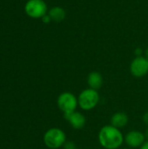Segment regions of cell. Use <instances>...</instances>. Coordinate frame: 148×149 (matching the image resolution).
I'll return each instance as SVG.
<instances>
[{
    "instance_id": "9",
    "label": "cell",
    "mask_w": 148,
    "mask_h": 149,
    "mask_svg": "<svg viewBox=\"0 0 148 149\" xmlns=\"http://www.w3.org/2000/svg\"><path fill=\"white\" fill-rule=\"evenodd\" d=\"M104 83L103 76L100 72L93 71L91 72L87 76V85L89 88L94 89V90H99Z\"/></svg>"
},
{
    "instance_id": "1",
    "label": "cell",
    "mask_w": 148,
    "mask_h": 149,
    "mask_svg": "<svg viewBox=\"0 0 148 149\" xmlns=\"http://www.w3.org/2000/svg\"><path fill=\"white\" fill-rule=\"evenodd\" d=\"M98 140L100 146L105 149H118L124 143V135L120 129L110 124L100 128Z\"/></svg>"
},
{
    "instance_id": "13",
    "label": "cell",
    "mask_w": 148,
    "mask_h": 149,
    "mask_svg": "<svg viewBox=\"0 0 148 149\" xmlns=\"http://www.w3.org/2000/svg\"><path fill=\"white\" fill-rule=\"evenodd\" d=\"M41 19H42V22L44 23V24H49L50 22H51V17L49 16L48 13L46 15H44Z\"/></svg>"
},
{
    "instance_id": "18",
    "label": "cell",
    "mask_w": 148,
    "mask_h": 149,
    "mask_svg": "<svg viewBox=\"0 0 148 149\" xmlns=\"http://www.w3.org/2000/svg\"><path fill=\"white\" fill-rule=\"evenodd\" d=\"M144 53H145V57H146V58L148 59V48L146 50V51H145V52H144Z\"/></svg>"
},
{
    "instance_id": "2",
    "label": "cell",
    "mask_w": 148,
    "mask_h": 149,
    "mask_svg": "<svg viewBox=\"0 0 148 149\" xmlns=\"http://www.w3.org/2000/svg\"><path fill=\"white\" fill-rule=\"evenodd\" d=\"M99 100L100 96L99 92L89 87L83 90L78 97L79 107L83 111H91L94 109L99 105Z\"/></svg>"
},
{
    "instance_id": "10",
    "label": "cell",
    "mask_w": 148,
    "mask_h": 149,
    "mask_svg": "<svg viewBox=\"0 0 148 149\" xmlns=\"http://www.w3.org/2000/svg\"><path fill=\"white\" fill-rule=\"evenodd\" d=\"M128 121H129L128 115L125 112H117L113 113L110 120L111 125L119 129H121L126 127V125L128 124Z\"/></svg>"
},
{
    "instance_id": "11",
    "label": "cell",
    "mask_w": 148,
    "mask_h": 149,
    "mask_svg": "<svg viewBox=\"0 0 148 149\" xmlns=\"http://www.w3.org/2000/svg\"><path fill=\"white\" fill-rule=\"evenodd\" d=\"M49 16L51 18V21L56 23H61L65 20L66 17V12L64 8L60 6H54L50 9L48 11Z\"/></svg>"
},
{
    "instance_id": "6",
    "label": "cell",
    "mask_w": 148,
    "mask_h": 149,
    "mask_svg": "<svg viewBox=\"0 0 148 149\" xmlns=\"http://www.w3.org/2000/svg\"><path fill=\"white\" fill-rule=\"evenodd\" d=\"M130 72L135 78H142L148 73V59L145 56H139L133 59Z\"/></svg>"
},
{
    "instance_id": "17",
    "label": "cell",
    "mask_w": 148,
    "mask_h": 149,
    "mask_svg": "<svg viewBox=\"0 0 148 149\" xmlns=\"http://www.w3.org/2000/svg\"><path fill=\"white\" fill-rule=\"evenodd\" d=\"M144 134H145V138H146V141H148V127H147V128L146 129V131H145Z\"/></svg>"
},
{
    "instance_id": "4",
    "label": "cell",
    "mask_w": 148,
    "mask_h": 149,
    "mask_svg": "<svg viewBox=\"0 0 148 149\" xmlns=\"http://www.w3.org/2000/svg\"><path fill=\"white\" fill-rule=\"evenodd\" d=\"M57 106L64 115L69 114L75 112L79 107L78 98L71 92H64L58 95L57 99Z\"/></svg>"
},
{
    "instance_id": "16",
    "label": "cell",
    "mask_w": 148,
    "mask_h": 149,
    "mask_svg": "<svg viewBox=\"0 0 148 149\" xmlns=\"http://www.w3.org/2000/svg\"><path fill=\"white\" fill-rule=\"evenodd\" d=\"M140 149H148V141H145V143L140 148Z\"/></svg>"
},
{
    "instance_id": "14",
    "label": "cell",
    "mask_w": 148,
    "mask_h": 149,
    "mask_svg": "<svg viewBox=\"0 0 148 149\" xmlns=\"http://www.w3.org/2000/svg\"><path fill=\"white\" fill-rule=\"evenodd\" d=\"M134 53H135L136 57L142 56V54H143V51H142V49H141V48H136V49L134 50Z\"/></svg>"
},
{
    "instance_id": "8",
    "label": "cell",
    "mask_w": 148,
    "mask_h": 149,
    "mask_svg": "<svg viewBox=\"0 0 148 149\" xmlns=\"http://www.w3.org/2000/svg\"><path fill=\"white\" fill-rule=\"evenodd\" d=\"M64 117L68 121V123L72 126V127L75 130H80L84 128V127L85 126L86 118L80 112L75 111L69 114L64 115Z\"/></svg>"
},
{
    "instance_id": "15",
    "label": "cell",
    "mask_w": 148,
    "mask_h": 149,
    "mask_svg": "<svg viewBox=\"0 0 148 149\" xmlns=\"http://www.w3.org/2000/svg\"><path fill=\"white\" fill-rule=\"evenodd\" d=\"M142 119H143V122L145 123V125L148 127V111L144 113V115H143V118H142Z\"/></svg>"
},
{
    "instance_id": "3",
    "label": "cell",
    "mask_w": 148,
    "mask_h": 149,
    "mask_svg": "<svg viewBox=\"0 0 148 149\" xmlns=\"http://www.w3.org/2000/svg\"><path fill=\"white\" fill-rule=\"evenodd\" d=\"M43 141L48 148H60L66 141V134L62 129L58 127H52L44 133Z\"/></svg>"
},
{
    "instance_id": "5",
    "label": "cell",
    "mask_w": 148,
    "mask_h": 149,
    "mask_svg": "<svg viewBox=\"0 0 148 149\" xmlns=\"http://www.w3.org/2000/svg\"><path fill=\"white\" fill-rule=\"evenodd\" d=\"M24 11L31 18H42L48 13V7L44 0H28L24 5Z\"/></svg>"
},
{
    "instance_id": "12",
    "label": "cell",
    "mask_w": 148,
    "mask_h": 149,
    "mask_svg": "<svg viewBox=\"0 0 148 149\" xmlns=\"http://www.w3.org/2000/svg\"><path fill=\"white\" fill-rule=\"evenodd\" d=\"M62 148L63 149H78V146L72 141H66Z\"/></svg>"
},
{
    "instance_id": "19",
    "label": "cell",
    "mask_w": 148,
    "mask_h": 149,
    "mask_svg": "<svg viewBox=\"0 0 148 149\" xmlns=\"http://www.w3.org/2000/svg\"><path fill=\"white\" fill-rule=\"evenodd\" d=\"M123 149H131V148H123Z\"/></svg>"
},
{
    "instance_id": "7",
    "label": "cell",
    "mask_w": 148,
    "mask_h": 149,
    "mask_svg": "<svg viewBox=\"0 0 148 149\" xmlns=\"http://www.w3.org/2000/svg\"><path fill=\"white\" fill-rule=\"evenodd\" d=\"M146 141L144 133L138 130L129 131L124 136V142L131 149L140 148Z\"/></svg>"
}]
</instances>
